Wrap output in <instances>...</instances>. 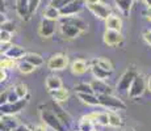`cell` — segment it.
<instances>
[{
	"mask_svg": "<svg viewBox=\"0 0 151 131\" xmlns=\"http://www.w3.org/2000/svg\"><path fill=\"white\" fill-rule=\"evenodd\" d=\"M142 37H143L145 42H146L149 46H151V30H146V31L143 33V36H142Z\"/></svg>",
	"mask_w": 151,
	"mask_h": 131,
	"instance_id": "cell-39",
	"label": "cell"
},
{
	"mask_svg": "<svg viewBox=\"0 0 151 131\" xmlns=\"http://www.w3.org/2000/svg\"><path fill=\"white\" fill-rule=\"evenodd\" d=\"M50 93L51 98H53L54 101H57V102H65V101H67L70 98V92L68 89H66L65 87H62V88H58V89H54V91H49Z\"/></svg>",
	"mask_w": 151,
	"mask_h": 131,
	"instance_id": "cell-17",
	"label": "cell"
},
{
	"mask_svg": "<svg viewBox=\"0 0 151 131\" xmlns=\"http://www.w3.org/2000/svg\"><path fill=\"white\" fill-rule=\"evenodd\" d=\"M124 131H134V129H125Z\"/></svg>",
	"mask_w": 151,
	"mask_h": 131,
	"instance_id": "cell-47",
	"label": "cell"
},
{
	"mask_svg": "<svg viewBox=\"0 0 151 131\" xmlns=\"http://www.w3.org/2000/svg\"><path fill=\"white\" fill-rule=\"evenodd\" d=\"M43 17H45V19H50V20H57L58 21L62 16H60V11L58 9V8L53 7V5H49V7L43 11Z\"/></svg>",
	"mask_w": 151,
	"mask_h": 131,
	"instance_id": "cell-29",
	"label": "cell"
},
{
	"mask_svg": "<svg viewBox=\"0 0 151 131\" xmlns=\"http://www.w3.org/2000/svg\"><path fill=\"white\" fill-rule=\"evenodd\" d=\"M76 96L86 105H89V106H97V105H100V102H99V96L95 94V93H76Z\"/></svg>",
	"mask_w": 151,
	"mask_h": 131,
	"instance_id": "cell-19",
	"label": "cell"
},
{
	"mask_svg": "<svg viewBox=\"0 0 151 131\" xmlns=\"http://www.w3.org/2000/svg\"><path fill=\"white\" fill-rule=\"evenodd\" d=\"M11 39H12V33H9L7 30L0 31V42L1 43H8L11 42Z\"/></svg>",
	"mask_w": 151,
	"mask_h": 131,
	"instance_id": "cell-37",
	"label": "cell"
},
{
	"mask_svg": "<svg viewBox=\"0 0 151 131\" xmlns=\"http://www.w3.org/2000/svg\"><path fill=\"white\" fill-rule=\"evenodd\" d=\"M137 1H145V0H137Z\"/></svg>",
	"mask_w": 151,
	"mask_h": 131,
	"instance_id": "cell-48",
	"label": "cell"
},
{
	"mask_svg": "<svg viewBox=\"0 0 151 131\" xmlns=\"http://www.w3.org/2000/svg\"><path fill=\"white\" fill-rule=\"evenodd\" d=\"M29 102V96L25 98H20L16 102H7V104H1L0 110H1V114H17V113L22 112V110L27 107V105Z\"/></svg>",
	"mask_w": 151,
	"mask_h": 131,
	"instance_id": "cell-7",
	"label": "cell"
},
{
	"mask_svg": "<svg viewBox=\"0 0 151 131\" xmlns=\"http://www.w3.org/2000/svg\"><path fill=\"white\" fill-rule=\"evenodd\" d=\"M0 66H1V68L11 69V68H13V67L16 66V59H12V58H8V57H4V55H3Z\"/></svg>",
	"mask_w": 151,
	"mask_h": 131,
	"instance_id": "cell-34",
	"label": "cell"
},
{
	"mask_svg": "<svg viewBox=\"0 0 151 131\" xmlns=\"http://www.w3.org/2000/svg\"><path fill=\"white\" fill-rule=\"evenodd\" d=\"M32 131H47V126L42 122L41 125H37L34 129H32Z\"/></svg>",
	"mask_w": 151,
	"mask_h": 131,
	"instance_id": "cell-40",
	"label": "cell"
},
{
	"mask_svg": "<svg viewBox=\"0 0 151 131\" xmlns=\"http://www.w3.org/2000/svg\"><path fill=\"white\" fill-rule=\"evenodd\" d=\"M40 1H41V0H29V14H30V17L33 16V13L37 11V8H38V5H40Z\"/></svg>",
	"mask_w": 151,
	"mask_h": 131,
	"instance_id": "cell-38",
	"label": "cell"
},
{
	"mask_svg": "<svg viewBox=\"0 0 151 131\" xmlns=\"http://www.w3.org/2000/svg\"><path fill=\"white\" fill-rule=\"evenodd\" d=\"M147 17L151 20V7H149V9H147Z\"/></svg>",
	"mask_w": 151,
	"mask_h": 131,
	"instance_id": "cell-45",
	"label": "cell"
},
{
	"mask_svg": "<svg viewBox=\"0 0 151 131\" xmlns=\"http://www.w3.org/2000/svg\"><path fill=\"white\" fill-rule=\"evenodd\" d=\"M145 89H146V80H145V76L138 74L134 80H133L129 91H127V96H129V98H132V100H137V98H139L145 93Z\"/></svg>",
	"mask_w": 151,
	"mask_h": 131,
	"instance_id": "cell-5",
	"label": "cell"
},
{
	"mask_svg": "<svg viewBox=\"0 0 151 131\" xmlns=\"http://www.w3.org/2000/svg\"><path fill=\"white\" fill-rule=\"evenodd\" d=\"M74 131H80V130H74Z\"/></svg>",
	"mask_w": 151,
	"mask_h": 131,
	"instance_id": "cell-50",
	"label": "cell"
},
{
	"mask_svg": "<svg viewBox=\"0 0 151 131\" xmlns=\"http://www.w3.org/2000/svg\"><path fill=\"white\" fill-rule=\"evenodd\" d=\"M27 54L25 50L19 45H12L9 49L7 50V52L4 54V57H8V58H12V59H22V57Z\"/></svg>",
	"mask_w": 151,
	"mask_h": 131,
	"instance_id": "cell-22",
	"label": "cell"
},
{
	"mask_svg": "<svg viewBox=\"0 0 151 131\" xmlns=\"http://www.w3.org/2000/svg\"><path fill=\"white\" fill-rule=\"evenodd\" d=\"M114 1H116V7L118 8L120 12L122 13L124 16H129L134 0H114Z\"/></svg>",
	"mask_w": 151,
	"mask_h": 131,
	"instance_id": "cell-26",
	"label": "cell"
},
{
	"mask_svg": "<svg viewBox=\"0 0 151 131\" xmlns=\"http://www.w3.org/2000/svg\"><path fill=\"white\" fill-rule=\"evenodd\" d=\"M22 59L32 63L34 67H41V66H43V63H45L42 55L37 54V52H27V54L22 57Z\"/></svg>",
	"mask_w": 151,
	"mask_h": 131,
	"instance_id": "cell-24",
	"label": "cell"
},
{
	"mask_svg": "<svg viewBox=\"0 0 151 131\" xmlns=\"http://www.w3.org/2000/svg\"><path fill=\"white\" fill-rule=\"evenodd\" d=\"M92 131H97V130H96V129H93V130H92Z\"/></svg>",
	"mask_w": 151,
	"mask_h": 131,
	"instance_id": "cell-49",
	"label": "cell"
},
{
	"mask_svg": "<svg viewBox=\"0 0 151 131\" xmlns=\"http://www.w3.org/2000/svg\"><path fill=\"white\" fill-rule=\"evenodd\" d=\"M108 115H109V126L114 127V129L122 127L124 121H122V118H121V115L118 114L116 110H109Z\"/></svg>",
	"mask_w": 151,
	"mask_h": 131,
	"instance_id": "cell-27",
	"label": "cell"
},
{
	"mask_svg": "<svg viewBox=\"0 0 151 131\" xmlns=\"http://www.w3.org/2000/svg\"><path fill=\"white\" fill-rule=\"evenodd\" d=\"M14 91H16L19 98H25L29 96V89H28V85L24 83H19L14 85Z\"/></svg>",
	"mask_w": 151,
	"mask_h": 131,
	"instance_id": "cell-32",
	"label": "cell"
},
{
	"mask_svg": "<svg viewBox=\"0 0 151 131\" xmlns=\"http://www.w3.org/2000/svg\"><path fill=\"white\" fill-rule=\"evenodd\" d=\"M91 72H92V75H93L95 77L100 79V80H108L110 74H112V72L104 69L103 67H100L97 63H95V62H92V64H91Z\"/></svg>",
	"mask_w": 151,
	"mask_h": 131,
	"instance_id": "cell-20",
	"label": "cell"
},
{
	"mask_svg": "<svg viewBox=\"0 0 151 131\" xmlns=\"http://www.w3.org/2000/svg\"><path fill=\"white\" fill-rule=\"evenodd\" d=\"M89 117L95 122V125L99 126H109V115L105 112H93L89 113Z\"/></svg>",
	"mask_w": 151,
	"mask_h": 131,
	"instance_id": "cell-18",
	"label": "cell"
},
{
	"mask_svg": "<svg viewBox=\"0 0 151 131\" xmlns=\"http://www.w3.org/2000/svg\"><path fill=\"white\" fill-rule=\"evenodd\" d=\"M1 104H7V102H16L19 101V96H17L16 91H14V85L9 87L8 89H5L4 92H1Z\"/></svg>",
	"mask_w": 151,
	"mask_h": 131,
	"instance_id": "cell-21",
	"label": "cell"
},
{
	"mask_svg": "<svg viewBox=\"0 0 151 131\" xmlns=\"http://www.w3.org/2000/svg\"><path fill=\"white\" fill-rule=\"evenodd\" d=\"M93 62H95V63H97L99 66L103 67V68H104V69H106V71L113 72V64H112V62H110L109 59H106V58L100 57V58H97V59H95Z\"/></svg>",
	"mask_w": 151,
	"mask_h": 131,
	"instance_id": "cell-33",
	"label": "cell"
},
{
	"mask_svg": "<svg viewBox=\"0 0 151 131\" xmlns=\"http://www.w3.org/2000/svg\"><path fill=\"white\" fill-rule=\"evenodd\" d=\"M103 41L106 46L109 47H114V46H120L124 42V36L120 30H112V29H106L104 31Z\"/></svg>",
	"mask_w": 151,
	"mask_h": 131,
	"instance_id": "cell-9",
	"label": "cell"
},
{
	"mask_svg": "<svg viewBox=\"0 0 151 131\" xmlns=\"http://www.w3.org/2000/svg\"><path fill=\"white\" fill-rule=\"evenodd\" d=\"M89 68H91V67L88 66V63H87L86 60H83V59H76V60H74V62L71 63V71H72V74L78 75V76H80V75H84Z\"/></svg>",
	"mask_w": 151,
	"mask_h": 131,
	"instance_id": "cell-15",
	"label": "cell"
},
{
	"mask_svg": "<svg viewBox=\"0 0 151 131\" xmlns=\"http://www.w3.org/2000/svg\"><path fill=\"white\" fill-rule=\"evenodd\" d=\"M145 3L147 4V7H151V0H145Z\"/></svg>",
	"mask_w": 151,
	"mask_h": 131,
	"instance_id": "cell-46",
	"label": "cell"
},
{
	"mask_svg": "<svg viewBox=\"0 0 151 131\" xmlns=\"http://www.w3.org/2000/svg\"><path fill=\"white\" fill-rule=\"evenodd\" d=\"M40 118L49 129L53 131H66V126L59 119L50 105H41L40 106Z\"/></svg>",
	"mask_w": 151,
	"mask_h": 131,
	"instance_id": "cell-1",
	"label": "cell"
},
{
	"mask_svg": "<svg viewBox=\"0 0 151 131\" xmlns=\"http://www.w3.org/2000/svg\"><path fill=\"white\" fill-rule=\"evenodd\" d=\"M50 106H51V109L54 110V113L59 117V119L63 122V125H65L66 127H68L70 125H71V117L68 115V113L66 112L65 109H63L62 106L59 105V102H57V101H51L50 102Z\"/></svg>",
	"mask_w": 151,
	"mask_h": 131,
	"instance_id": "cell-13",
	"label": "cell"
},
{
	"mask_svg": "<svg viewBox=\"0 0 151 131\" xmlns=\"http://www.w3.org/2000/svg\"><path fill=\"white\" fill-rule=\"evenodd\" d=\"M105 25L106 29H112V30H120L122 28V20L118 16H114V14H110L108 19L105 20Z\"/></svg>",
	"mask_w": 151,
	"mask_h": 131,
	"instance_id": "cell-25",
	"label": "cell"
},
{
	"mask_svg": "<svg viewBox=\"0 0 151 131\" xmlns=\"http://www.w3.org/2000/svg\"><path fill=\"white\" fill-rule=\"evenodd\" d=\"M72 0H51L50 1V5H53V7L58 8V9H62V8H65L66 5L68 4V3H71Z\"/></svg>",
	"mask_w": 151,
	"mask_h": 131,
	"instance_id": "cell-36",
	"label": "cell"
},
{
	"mask_svg": "<svg viewBox=\"0 0 151 131\" xmlns=\"http://www.w3.org/2000/svg\"><path fill=\"white\" fill-rule=\"evenodd\" d=\"M75 92L76 93H95L91 83H78L75 84ZM96 94V93H95Z\"/></svg>",
	"mask_w": 151,
	"mask_h": 131,
	"instance_id": "cell-31",
	"label": "cell"
},
{
	"mask_svg": "<svg viewBox=\"0 0 151 131\" xmlns=\"http://www.w3.org/2000/svg\"><path fill=\"white\" fill-rule=\"evenodd\" d=\"M96 3H100V0H86V4L89 5V4H96Z\"/></svg>",
	"mask_w": 151,
	"mask_h": 131,
	"instance_id": "cell-43",
	"label": "cell"
},
{
	"mask_svg": "<svg viewBox=\"0 0 151 131\" xmlns=\"http://www.w3.org/2000/svg\"><path fill=\"white\" fill-rule=\"evenodd\" d=\"M16 12L20 16V19L29 20V0H16Z\"/></svg>",
	"mask_w": 151,
	"mask_h": 131,
	"instance_id": "cell-16",
	"label": "cell"
},
{
	"mask_svg": "<svg viewBox=\"0 0 151 131\" xmlns=\"http://www.w3.org/2000/svg\"><path fill=\"white\" fill-rule=\"evenodd\" d=\"M59 30H60V34L63 36V38H67V39H74L76 37H79L80 34H83L82 29H79L76 25L71 24V22L66 21L63 17L59 19Z\"/></svg>",
	"mask_w": 151,
	"mask_h": 131,
	"instance_id": "cell-4",
	"label": "cell"
},
{
	"mask_svg": "<svg viewBox=\"0 0 151 131\" xmlns=\"http://www.w3.org/2000/svg\"><path fill=\"white\" fill-rule=\"evenodd\" d=\"M147 88H149V91L151 92V76L147 79Z\"/></svg>",
	"mask_w": 151,
	"mask_h": 131,
	"instance_id": "cell-44",
	"label": "cell"
},
{
	"mask_svg": "<svg viewBox=\"0 0 151 131\" xmlns=\"http://www.w3.org/2000/svg\"><path fill=\"white\" fill-rule=\"evenodd\" d=\"M20 125L19 119L12 114H1L0 118V129L7 130V131H13L17 126Z\"/></svg>",
	"mask_w": 151,
	"mask_h": 131,
	"instance_id": "cell-12",
	"label": "cell"
},
{
	"mask_svg": "<svg viewBox=\"0 0 151 131\" xmlns=\"http://www.w3.org/2000/svg\"><path fill=\"white\" fill-rule=\"evenodd\" d=\"M87 8L89 9V12L93 14L95 17L100 20H106L108 17L112 14V9H110L109 5L104 4V3H96V4H89L87 5Z\"/></svg>",
	"mask_w": 151,
	"mask_h": 131,
	"instance_id": "cell-10",
	"label": "cell"
},
{
	"mask_svg": "<svg viewBox=\"0 0 151 131\" xmlns=\"http://www.w3.org/2000/svg\"><path fill=\"white\" fill-rule=\"evenodd\" d=\"M99 102L100 106L105 107L108 110H125L126 109V104L124 102L121 98L113 96L112 93L109 94H99Z\"/></svg>",
	"mask_w": 151,
	"mask_h": 131,
	"instance_id": "cell-2",
	"label": "cell"
},
{
	"mask_svg": "<svg viewBox=\"0 0 151 131\" xmlns=\"http://www.w3.org/2000/svg\"><path fill=\"white\" fill-rule=\"evenodd\" d=\"M95 129V122L91 119L88 114L83 115L79 122V130L80 131H92Z\"/></svg>",
	"mask_w": 151,
	"mask_h": 131,
	"instance_id": "cell-28",
	"label": "cell"
},
{
	"mask_svg": "<svg viewBox=\"0 0 151 131\" xmlns=\"http://www.w3.org/2000/svg\"><path fill=\"white\" fill-rule=\"evenodd\" d=\"M0 81L1 83L7 81V69L5 68H1V71H0Z\"/></svg>",
	"mask_w": 151,
	"mask_h": 131,
	"instance_id": "cell-41",
	"label": "cell"
},
{
	"mask_svg": "<svg viewBox=\"0 0 151 131\" xmlns=\"http://www.w3.org/2000/svg\"><path fill=\"white\" fill-rule=\"evenodd\" d=\"M45 85H46V88H47V91H54V89L62 88L63 84H62V80H60L59 76H57V75H49V76L46 77Z\"/></svg>",
	"mask_w": 151,
	"mask_h": 131,
	"instance_id": "cell-23",
	"label": "cell"
},
{
	"mask_svg": "<svg viewBox=\"0 0 151 131\" xmlns=\"http://www.w3.org/2000/svg\"><path fill=\"white\" fill-rule=\"evenodd\" d=\"M13 131H32V130L29 129V127L27 126V125H21V123H20L19 126H17V127H16V129H14Z\"/></svg>",
	"mask_w": 151,
	"mask_h": 131,
	"instance_id": "cell-42",
	"label": "cell"
},
{
	"mask_svg": "<svg viewBox=\"0 0 151 131\" xmlns=\"http://www.w3.org/2000/svg\"><path fill=\"white\" fill-rule=\"evenodd\" d=\"M84 8V3L82 0H72L71 3H68L65 8L60 9V16L66 17V16H74V14L79 13Z\"/></svg>",
	"mask_w": 151,
	"mask_h": 131,
	"instance_id": "cell-11",
	"label": "cell"
},
{
	"mask_svg": "<svg viewBox=\"0 0 151 131\" xmlns=\"http://www.w3.org/2000/svg\"><path fill=\"white\" fill-rule=\"evenodd\" d=\"M17 68H19V71L21 72V74L27 75V74H32V72H33L34 69L37 68V67H34L33 64H32V63L27 62V60L21 59V60L19 62V64H17Z\"/></svg>",
	"mask_w": 151,
	"mask_h": 131,
	"instance_id": "cell-30",
	"label": "cell"
},
{
	"mask_svg": "<svg viewBox=\"0 0 151 131\" xmlns=\"http://www.w3.org/2000/svg\"><path fill=\"white\" fill-rule=\"evenodd\" d=\"M137 75H138V72H137V68H135L134 66L127 67L117 81V91L118 92H127L129 91L130 85H132L133 80L135 79Z\"/></svg>",
	"mask_w": 151,
	"mask_h": 131,
	"instance_id": "cell-3",
	"label": "cell"
},
{
	"mask_svg": "<svg viewBox=\"0 0 151 131\" xmlns=\"http://www.w3.org/2000/svg\"><path fill=\"white\" fill-rule=\"evenodd\" d=\"M1 30H7L9 31V33H14L16 31V26L12 21H9V20H4V21H1Z\"/></svg>",
	"mask_w": 151,
	"mask_h": 131,
	"instance_id": "cell-35",
	"label": "cell"
},
{
	"mask_svg": "<svg viewBox=\"0 0 151 131\" xmlns=\"http://www.w3.org/2000/svg\"><path fill=\"white\" fill-rule=\"evenodd\" d=\"M57 20H50L43 17L42 21L40 22L38 26V36L42 38H50L54 36L55 30H57Z\"/></svg>",
	"mask_w": 151,
	"mask_h": 131,
	"instance_id": "cell-8",
	"label": "cell"
},
{
	"mask_svg": "<svg viewBox=\"0 0 151 131\" xmlns=\"http://www.w3.org/2000/svg\"><path fill=\"white\" fill-rule=\"evenodd\" d=\"M46 66H47V68L51 69V71H62V69L67 68L68 57L66 54H63V52L54 54L49 58V60L46 62Z\"/></svg>",
	"mask_w": 151,
	"mask_h": 131,
	"instance_id": "cell-6",
	"label": "cell"
},
{
	"mask_svg": "<svg viewBox=\"0 0 151 131\" xmlns=\"http://www.w3.org/2000/svg\"><path fill=\"white\" fill-rule=\"evenodd\" d=\"M91 85L92 88H93L95 93L99 96V94H109V93H112V87L109 85V84L105 83V80H100V79H96L95 77L93 80L91 81Z\"/></svg>",
	"mask_w": 151,
	"mask_h": 131,
	"instance_id": "cell-14",
	"label": "cell"
}]
</instances>
